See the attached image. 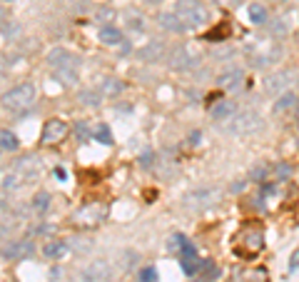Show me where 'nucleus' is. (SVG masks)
Here are the masks:
<instances>
[{
	"mask_svg": "<svg viewBox=\"0 0 299 282\" xmlns=\"http://www.w3.org/2000/svg\"><path fill=\"white\" fill-rule=\"evenodd\" d=\"M240 77H242V73H240V70H232V73H227V75L220 77V85H222V88H234Z\"/></svg>",
	"mask_w": 299,
	"mask_h": 282,
	"instance_id": "aec40b11",
	"label": "nucleus"
},
{
	"mask_svg": "<svg viewBox=\"0 0 299 282\" xmlns=\"http://www.w3.org/2000/svg\"><path fill=\"white\" fill-rule=\"evenodd\" d=\"M33 252H35L33 240H13V243L3 250V257L5 260H13V263H20V260H28Z\"/></svg>",
	"mask_w": 299,
	"mask_h": 282,
	"instance_id": "39448f33",
	"label": "nucleus"
},
{
	"mask_svg": "<svg viewBox=\"0 0 299 282\" xmlns=\"http://www.w3.org/2000/svg\"><path fill=\"white\" fill-rule=\"evenodd\" d=\"M82 103H85V105H97V95L95 93H82Z\"/></svg>",
	"mask_w": 299,
	"mask_h": 282,
	"instance_id": "a878e982",
	"label": "nucleus"
},
{
	"mask_svg": "<svg viewBox=\"0 0 299 282\" xmlns=\"http://www.w3.org/2000/svg\"><path fill=\"white\" fill-rule=\"evenodd\" d=\"M167 63L175 68V70H187V68H192V65H195V57L189 55L185 48H177V50H172V53H169Z\"/></svg>",
	"mask_w": 299,
	"mask_h": 282,
	"instance_id": "9d476101",
	"label": "nucleus"
},
{
	"mask_svg": "<svg viewBox=\"0 0 299 282\" xmlns=\"http://www.w3.org/2000/svg\"><path fill=\"white\" fill-rule=\"evenodd\" d=\"M68 123L65 120H60V117H53V120H48L45 125H42V132H40V140L45 143V145H55L60 140H65L68 137Z\"/></svg>",
	"mask_w": 299,
	"mask_h": 282,
	"instance_id": "7ed1b4c3",
	"label": "nucleus"
},
{
	"mask_svg": "<svg viewBox=\"0 0 299 282\" xmlns=\"http://www.w3.org/2000/svg\"><path fill=\"white\" fill-rule=\"evenodd\" d=\"M247 18L252 20L254 25H262V23H267V8H264L262 3H252V5L247 8Z\"/></svg>",
	"mask_w": 299,
	"mask_h": 282,
	"instance_id": "ddd939ff",
	"label": "nucleus"
},
{
	"mask_svg": "<svg viewBox=\"0 0 299 282\" xmlns=\"http://www.w3.org/2000/svg\"><path fill=\"white\" fill-rule=\"evenodd\" d=\"M48 63H50L53 70H77V60H75V55L73 53H68V50H62V48L53 50V53L48 55Z\"/></svg>",
	"mask_w": 299,
	"mask_h": 282,
	"instance_id": "423d86ee",
	"label": "nucleus"
},
{
	"mask_svg": "<svg viewBox=\"0 0 299 282\" xmlns=\"http://www.w3.org/2000/svg\"><path fill=\"white\" fill-rule=\"evenodd\" d=\"M160 25H162L165 30H172V33H182V30H185V25L180 23V18H177V15H169V13H162V15H160Z\"/></svg>",
	"mask_w": 299,
	"mask_h": 282,
	"instance_id": "2eb2a0df",
	"label": "nucleus"
},
{
	"mask_svg": "<svg viewBox=\"0 0 299 282\" xmlns=\"http://www.w3.org/2000/svg\"><path fill=\"white\" fill-rule=\"evenodd\" d=\"M100 43L115 48V45L122 43V33H120L117 28H112V25H105V28H100Z\"/></svg>",
	"mask_w": 299,
	"mask_h": 282,
	"instance_id": "f8f14e48",
	"label": "nucleus"
},
{
	"mask_svg": "<svg viewBox=\"0 0 299 282\" xmlns=\"http://www.w3.org/2000/svg\"><path fill=\"white\" fill-rule=\"evenodd\" d=\"M93 137L97 143H102V145H112V130L105 125V123H100L97 128L93 130Z\"/></svg>",
	"mask_w": 299,
	"mask_h": 282,
	"instance_id": "dca6fc26",
	"label": "nucleus"
},
{
	"mask_svg": "<svg viewBox=\"0 0 299 282\" xmlns=\"http://www.w3.org/2000/svg\"><path fill=\"white\" fill-rule=\"evenodd\" d=\"M294 270H299V247L292 252V257H289V272H294Z\"/></svg>",
	"mask_w": 299,
	"mask_h": 282,
	"instance_id": "393cba45",
	"label": "nucleus"
},
{
	"mask_svg": "<svg viewBox=\"0 0 299 282\" xmlns=\"http://www.w3.org/2000/svg\"><path fill=\"white\" fill-rule=\"evenodd\" d=\"M108 275H110V267L105 260H93V263L88 265L85 270H82V282H102L108 280Z\"/></svg>",
	"mask_w": 299,
	"mask_h": 282,
	"instance_id": "0eeeda50",
	"label": "nucleus"
},
{
	"mask_svg": "<svg viewBox=\"0 0 299 282\" xmlns=\"http://www.w3.org/2000/svg\"><path fill=\"white\" fill-rule=\"evenodd\" d=\"M229 130L237 132V135H247V132H254L262 128V120L257 113H242L237 117H229Z\"/></svg>",
	"mask_w": 299,
	"mask_h": 282,
	"instance_id": "20e7f679",
	"label": "nucleus"
},
{
	"mask_svg": "<svg viewBox=\"0 0 299 282\" xmlns=\"http://www.w3.org/2000/svg\"><path fill=\"white\" fill-rule=\"evenodd\" d=\"M35 97L37 90L33 83H20V85H15V88H10V90H5L0 95V105L5 110H10V113H23V110H28L35 103Z\"/></svg>",
	"mask_w": 299,
	"mask_h": 282,
	"instance_id": "f257e3e1",
	"label": "nucleus"
},
{
	"mask_svg": "<svg viewBox=\"0 0 299 282\" xmlns=\"http://www.w3.org/2000/svg\"><path fill=\"white\" fill-rule=\"evenodd\" d=\"M175 15L185 28H202L209 23V13L200 0H177V10Z\"/></svg>",
	"mask_w": 299,
	"mask_h": 282,
	"instance_id": "f03ea898",
	"label": "nucleus"
},
{
	"mask_svg": "<svg viewBox=\"0 0 299 282\" xmlns=\"http://www.w3.org/2000/svg\"><path fill=\"white\" fill-rule=\"evenodd\" d=\"M297 117H299V105H297Z\"/></svg>",
	"mask_w": 299,
	"mask_h": 282,
	"instance_id": "cd10ccee",
	"label": "nucleus"
},
{
	"mask_svg": "<svg viewBox=\"0 0 299 282\" xmlns=\"http://www.w3.org/2000/svg\"><path fill=\"white\" fill-rule=\"evenodd\" d=\"M287 77H289V73H277V75H272L269 80H267V88L274 93V90H280V88H284L287 85Z\"/></svg>",
	"mask_w": 299,
	"mask_h": 282,
	"instance_id": "a211bd4d",
	"label": "nucleus"
},
{
	"mask_svg": "<svg viewBox=\"0 0 299 282\" xmlns=\"http://www.w3.org/2000/svg\"><path fill=\"white\" fill-rule=\"evenodd\" d=\"M33 207H35V210H45V207H48V195L40 192V195L35 197V203H33Z\"/></svg>",
	"mask_w": 299,
	"mask_h": 282,
	"instance_id": "b1692460",
	"label": "nucleus"
},
{
	"mask_svg": "<svg viewBox=\"0 0 299 282\" xmlns=\"http://www.w3.org/2000/svg\"><path fill=\"white\" fill-rule=\"evenodd\" d=\"M217 190H197V192H189L187 195V205H192V207H207V205H212L215 200H217Z\"/></svg>",
	"mask_w": 299,
	"mask_h": 282,
	"instance_id": "6e6552de",
	"label": "nucleus"
},
{
	"mask_svg": "<svg viewBox=\"0 0 299 282\" xmlns=\"http://www.w3.org/2000/svg\"><path fill=\"white\" fill-rule=\"evenodd\" d=\"M23 185V175L20 172H8L5 177H3V188L5 190H18Z\"/></svg>",
	"mask_w": 299,
	"mask_h": 282,
	"instance_id": "f3484780",
	"label": "nucleus"
},
{
	"mask_svg": "<svg viewBox=\"0 0 299 282\" xmlns=\"http://www.w3.org/2000/svg\"><path fill=\"white\" fill-rule=\"evenodd\" d=\"M120 90H122V83H117L115 77H110V80H105V83H102V93L105 95H117Z\"/></svg>",
	"mask_w": 299,
	"mask_h": 282,
	"instance_id": "4be33fe9",
	"label": "nucleus"
},
{
	"mask_svg": "<svg viewBox=\"0 0 299 282\" xmlns=\"http://www.w3.org/2000/svg\"><path fill=\"white\" fill-rule=\"evenodd\" d=\"M55 77L62 85H75L77 80V70H55Z\"/></svg>",
	"mask_w": 299,
	"mask_h": 282,
	"instance_id": "6ab92c4d",
	"label": "nucleus"
},
{
	"mask_svg": "<svg viewBox=\"0 0 299 282\" xmlns=\"http://www.w3.org/2000/svg\"><path fill=\"white\" fill-rule=\"evenodd\" d=\"M0 148H3V150L15 152L20 148L18 135H15V132H10V130H0Z\"/></svg>",
	"mask_w": 299,
	"mask_h": 282,
	"instance_id": "4468645a",
	"label": "nucleus"
},
{
	"mask_svg": "<svg viewBox=\"0 0 299 282\" xmlns=\"http://www.w3.org/2000/svg\"><path fill=\"white\" fill-rule=\"evenodd\" d=\"M68 252H70V247H68L65 240H48L45 247H42V255H45L48 260H62Z\"/></svg>",
	"mask_w": 299,
	"mask_h": 282,
	"instance_id": "1a4fd4ad",
	"label": "nucleus"
},
{
	"mask_svg": "<svg viewBox=\"0 0 299 282\" xmlns=\"http://www.w3.org/2000/svg\"><path fill=\"white\" fill-rule=\"evenodd\" d=\"M142 3H147V5H160L162 0H142Z\"/></svg>",
	"mask_w": 299,
	"mask_h": 282,
	"instance_id": "bb28decb",
	"label": "nucleus"
},
{
	"mask_svg": "<svg viewBox=\"0 0 299 282\" xmlns=\"http://www.w3.org/2000/svg\"><path fill=\"white\" fill-rule=\"evenodd\" d=\"M0 18H3V10H0Z\"/></svg>",
	"mask_w": 299,
	"mask_h": 282,
	"instance_id": "c756f323",
	"label": "nucleus"
},
{
	"mask_svg": "<svg viewBox=\"0 0 299 282\" xmlns=\"http://www.w3.org/2000/svg\"><path fill=\"white\" fill-rule=\"evenodd\" d=\"M292 105H297V95L294 93H284L280 97V103L274 105V110H284V108H292Z\"/></svg>",
	"mask_w": 299,
	"mask_h": 282,
	"instance_id": "412c9836",
	"label": "nucleus"
},
{
	"mask_svg": "<svg viewBox=\"0 0 299 282\" xmlns=\"http://www.w3.org/2000/svg\"><path fill=\"white\" fill-rule=\"evenodd\" d=\"M234 100H220V103H215L212 108H209V115H212V120H229L232 115H234Z\"/></svg>",
	"mask_w": 299,
	"mask_h": 282,
	"instance_id": "9b49d317",
	"label": "nucleus"
},
{
	"mask_svg": "<svg viewBox=\"0 0 299 282\" xmlns=\"http://www.w3.org/2000/svg\"><path fill=\"white\" fill-rule=\"evenodd\" d=\"M274 3H284V0H274Z\"/></svg>",
	"mask_w": 299,
	"mask_h": 282,
	"instance_id": "c85d7f7f",
	"label": "nucleus"
},
{
	"mask_svg": "<svg viewBox=\"0 0 299 282\" xmlns=\"http://www.w3.org/2000/svg\"><path fill=\"white\" fill-rule=\"evenodd\" d=\"M140 277H142V282H157V267H145Z\"/></svg>",
	"mask_w": 299,
	"mask_h": 282,
	"instance_id": "5701e85b",
	"label": "nucleus"
}]
</instances>
